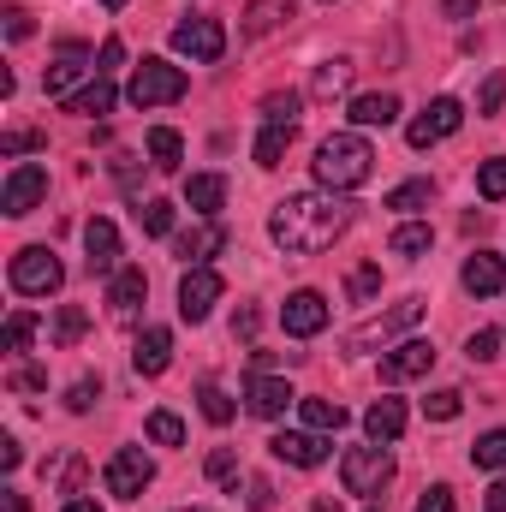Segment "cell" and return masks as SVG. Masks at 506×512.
<instances>
[{"label":"cell","instance_id":"10","mask_svg":"<svg viewBox=\"0 0 506 512\" xmlns=\"http://www.w3.org/2000/svg\"><path fill=\"white\" fill-rule=\"evenodd\" d=\"M459 126H465V108H459L453 96H435V102L423 108V120H411V131H405V143H411V149H429V143L453 137Z\"/></svg>","mask_w":506,"mask_h":512},{"label":"cell","instance_id":"29","mask_svg":"<svg viewBox=\"0 0 506 512\" xmlns=\"http://www.w3.org/2000/svg\"><path fill=\"white\" fill-rule=\"evenodd\" d=\"M429 245H435V227H423V221H405V227H399V233L387 239V251L405 256V262H417V256L429 251Z\"/></svg>","mask_w":506,"mask_h":512},{"label":"cell","instance_id":"13","mask_svg":"<svg viewBox=\"0 0 506 512\" xmlns=\"http://www.w3.org/2000/svg\"><path fill=\"white\" fill-rule=\"evenodd\" d=\"M221 251H227V227L221 221H203V227H191V233L173 239V256L185 268H209V256H221Z\"/></svg>","mask_w":506,"mask_h":512},{"label":"cell","instance_id":"9","mask_svg":"<svg viewBox=\"0 0 506 512\" xmlns=\"http://www.w3.org/2000/svg\"><path fill=\"white\" fill-rule=\"evenodd\" d=\"M149 483H155V465L143 459V447H120V453L108 459V495H114V501H137Z\"/></svg>","mask_w":506,"mask_h":512},{"label":"cell","instance_id":"55","mask_svg":"<svg viewBox=\"0 0 506 512\" xmlns=\"http://www.w3.org/2000/svg\"><path fill=\"white\" fill-rule=\"evenodd\" d=\"M42 382H48L42 370H12V387H24V393H30V387H42Z\"/></svg>","mask_w":506,"mask_h":512},{"label":"cell","instance_id":"43","mask_svg":"<svg viewBox=\"0 0 506 512\" xmlns=\"http://www.w3.org/2000/svg\"><path fill=\"white\" fill-rule=\"evenodd\" d=\"M506 102V72H489V84L477 90V114H501Z\"/></svg>","mask_w":506,"mask_h":512},{"label":"cell","instance_id":"36","mask_svg":"<svg viewBox=\"0 0 506 512\" xmlns=\"http://www.w3.org/2000/svg\"><path fill=\"white\" fill-rule=\"evenodd\" d=\"M84 328H90V316H84L78 304H60V316H54V346H78Z\"/></svg>","mask_w":506,"mask_h":512},{"label":"cell","instance_id":"60","mask_svg":"<svg viewBox=\"0 0 506 512\" xmlns=\"http://www.w3.org/2000/svg\"><path fill=\"white\" fill-rule=\"evenodd\" d=\"M102 6H108V12H120V6H126V0H102Z\"/></svg>","mask_w":506,"mask_h":512},{"label":"cell","instance_id":"38","mask_svg":"<svg viewBox=\"0 0 506 512\" xmlns=\"http://www.w3.org/2000/svg\"><path fill=\"white\" fill-rule=\"evenodd\" d=\"M376 292H381V268H376V262H364V268H352V274H346V298H352V304H370Z\"/></svg>","mask_w":506,"mask_h":512},{"label":"cell","instance_id":"45","mask_svg":"<svg viewBox=\"0 0 506 512\" xmlns=\"http://www.w3.org/2000/svg\"><path fill=\"white\" fill-rule=\"evenodd\" d=\"M96 399H102V382H96V376H84V382H72V393H66V405H72V411H90Z\"/></svg>","mask_w":506,"mask_h":512},{"label":"cell","instance_id":"14","mask_svg":"<svg viewBox=\"0 0 506 512\" xmlns=\"http://www.w3.org/2000/svg\"><path fill=\"white\" fill-rule=\"evenodd\" d=\"M435 370V346L429 340H405L381 358V382H411V376H429Z\"/></svg>","mask_w":506,"mask_h":512},{"label":"cell","instance_id":"40","mask_svg":"<svg viewBox=\"0 0 506 512\" xmlns=\"http://www.w3.org/2000/svg\"><path fill=\"white\" fill-rule=\"evenodd\" d=\"M197 411H203L209 423H233V399H227V393H221L215 382L197 387Z\"/></svg>","mask_w":506,"mask_h":512},{"label":"cell","instance_id":"46","mask_svg":"<svg viewBox=\"0 0 506 512\" xmlns=\"http://www.w3.org/2000/svg\"><path fill=\"white\" fill-rule=\"evenodd\" d=\"M30 149H42V131H6L0 137V155H30Z\"/></svg>","mask_w":506,"mask_h":512},{"label":"cell","instance_id":"16","mask_svg":"<svg viewBox=\"0 0 506 512\" xmlns=\"http://www.w3.org/2000/svg\"><path fill=\"white\" fill-rule=\"evenodd\" d=\"M465 292L471 298H501L506 292V256H495V251H477V256H465Z\"/></svg>","mask_w":506,"mask_h":512},{"label":"cell","instance_id":"30","mask_svg":"<svg viewBox=\"0 0 506 512\" xmlns=\"http://www.w3.org/2000/svg\"><path fill=\"white\" fill-rule=\"evenodd\" d=\"M429 197H435V185H429V179H405V185H393V191H387V209L411 215V209H429Z\"/></svg>","mask_w":506,"mask_h":512},{"label":"cell","instance_id":"26","mask_svg":"<svg viewBox=\"0 0 506 512\" xmlns=\"http://www.w3.org/2000/svg\"><path fill=\"white\" fill-rule=\"evenodd\" d=\"M108 298H114V310H120V316H137V304L149 298V274H143V268H120Z\"/></svg>","mask_w":506,"mask_h":512},{"label":"cell","instance_id":"50","mask_svg":"<svg viewBox=\"0 0 506 512\" xmlns=\"http://www.w3.org/2000/svg\"><path fill=\"white\" fill-rule=\"evenodd\" d=\"M0 18H6V42H24V36H30V12H24V6H6Z\"/></svg>","mask_w":506,"mask_h":512},{"label":"cell","instance_id":"42","mask_svg":"<svg viewBox=\"0 0 506 512\" xmlns=\"http://www.w3.org/2000/svg\"><path fill=\"white\" fill-rule=\"evenodd\" d=\"M477 191H483L489 203H501L506 197V161H483V167H477Z\"/></svg>","mask_w":506,"mask_h":512},{"label":"cell","instance_id":"35","mask_svg":"<svg viewBox=\"0 0 506 512\" xmlns=\"http://www.w3.org/2000/svg\"><path fill=\"white\" fill-rule=\"evenodd\" d=\"M137 221H143L149 239H167V233H173V203H167V197H149V203L137 209Z\"/></svg>","mask_w":506,"mask_h":512},{"label":"cell","instance_id":"25","mask_svg":"<svg viewBox=\"0 0 506 512\" xmlns=\"http://www.w3.org/2000/svg\"><path fill=\"white\" fill-rule=\"evenodd\" d=\"M185 203H191L197 215H215V209L227 203V179H221V173H191V185H185Z\"/></svg>","mask_w":506,"mask_h":512},{"label":"cell","instance_id":"6","mask_svg":"<svg viewBox=\"0 0 506 512\" xmlns=\"http://www.w3.org/2000/svg\"><path fill=\"white\" fill-rule=\"evenodd\" d=\"M423 316V298H399L387 316H376V322H364L358 334H346V352H370V346H387L393 334H405L411 322Z\"/></svg>","mask_w":506,"mask_h":512},{"label":"cell","instance_id":"27","mask_svg":"<svg viewBox=\"0 0 506 512\" xmlns=\"http://www.w3.org/2000/svg\"><path fill=\"white\" fill-rule=\"evenodd\" d=\"M346 84H352V60H322L316 78H310V96L316 102H334V96H346Z\"/></svg>","mask_w":506,"mask_h":512},{"label":"cell","instance_id":"4","mask_svg":"<svg viewBox=\"0 0 506 512\" xmlns=\"http://www.w3.org/2000/svg\"><path fill=\"white\" fill-rule=\"evenodd\" d=\"M131 108H167V102H179L185 96V72L179 66H167V60H143L137 72H131Z\"/></svg>","mask_w":506,"mask_h":512},{"label":"cell","instance_id":"3","mask_svg":"<svg viewBox=\"0 0 506 512\" xmlns=\"http://www.w3.org/2000/svg\"><path fill=\"white\" fill-rule=\"evenodd\" d=\"M6 280H12V292H24V298H48V292H60L66 268H60V256L48 251V245H24V251L12 256Z\"/></svg>","mask_w":506,"mask_h":512},{"label":"cell","instance_id":"15","mask_svg":"<svg viewBox=\"0 0 506 512\" xmlns=\"http://www.w3.org/2000/svg\"><path fill=\"white\" fill-rule=\"evenodd\" d=\"M268 453H274V459H286V465H304V471H310V465H322V459H328V441H322L316 429H280V435L268 441Z\"/></svg>","mask_w":506,"mask_h":512},{"label":"cell","instance_id":"32","mask_svg":"<svg viewBox=\"0 0 506 512\" xmlns=\"http://www.w3.org/2000/svg\"><path fill=\"white\" fill-rule=\"evenodd\" d=\"M471 465H477V471H506V429H489V435L471 447Z\"/></svg>","mask_w":506,"mask_h":512},{"label":"cell","instance_id":"23","mask_svg":"<svg viewBox=\"0 0 506 512\" xmlns=\"http://www.w3.org/2000/svg\"><path fill=\"white\" fill-rule=\"evenodd\" d=\"M66 114H84V120L114 114V78H90L78 96H66Z\"/></svg>","mask_w":506,"mask_h":512},{"label":"cell","instance_id":"34","mask_svg":"<svg viewBox=\"0 0 506 512\" xmlns=\"http://www.w3.org/2000/svg\"><path fill=\"white\" fill-rule=\"evenodd\" d=\"M298 108H304V96H298V90H274V96L262 102V120H268V126H292V120H298Z\"/></svg>","mask_w":506,"mask_h":512},{"label":"cell","instance_id":"44","mask_svg":"<svg viewBox=\"0 0 506 512\" xmlns=\"http://www.w3.org/2000/svg\"><path fill=\"white\" fill-rule=\"evenodd\" d=\"M120 60H126V42H120V36H108V42H102V54H96V78H114V72H120Z\"/></svg>","mask_w":506,"mask_h":512},{"label":"cell","instance_id":"21","mask_svg":"<svg viewBox=\"0 0 506 512\" xmlns=\"http://www.w3.org/2000/svg\"><path fill=\"white\" fill-rule=\"evenodd\" d=\"M245 393H251V411H256V417H286V405H298V393H292L286 382H274V376H251V387H245Z\"/></svg>","mask_w":506,"mask_h":512},{"label":"cell","instance_id":"11","mask_svg":"<svg viewBox=\"0 0 506 512\" xmlns=\"http://www.w3.org/2000/svg\"><path fill=\"white\" fill-rule=\"evenodd\" d=\"M173 48L191 54V60H221L227 54V30L215 18H185V24H173Z\"/></svg>","mask_w":506,"mask_h":512},{"label":"cell","instance_id":"31","mask_svg":"<svg viewBox=\"0 0 506 512\" xmlns=\"http://www.w3.org/2000/svg\"><path fill=\"white\" fill-rule=\"evenodd\" d=\"M179 155H185L179 131H167V126H155V131H149V161H155L161 173H173V167H179Z\"/></svg>","mask_w":506,"mask_h":512},{"label":"cell","instance_id":"58","mask_svg":"<svg viewBox=\"0 0 506 512\" xmlns=\"http://www.w3.org/2000/svg\"><path fill=\"white\" fill-rule=\"evenodd\" d=\"M60 512H102V507H96V501H66Z\"/></svg>","mask_w":506,"mask_h":512},{"label":"cell","instance_id":"56","mask_svg":"<svg viewBox=\"0 0 506 512\" xmlns=\"http://www.w3.org/2000/svg\"><path fill=\"white\" fill-rule=\"evenodd\" d=\"M233 334H245V340H251V334H256V310H239V322H233Z\"/></svg>","mask_w":506,"mask_h":512},{"label":"cell","instance_id":"61","mask_svg":"<svg viewBox=\"0 0 506 512\" xmlns=\"http://www.w3.org/2000/svg\"><path fill=\"white\" fill-rule=\"evenodd\" d=\"M185 512H209V507H185Z\"/></svg>","mask_w":506,"mask_h":512},{"label":"cell","instance_id":"54","mask_svg":"<svg viewBox=\"0 0 506 512\" xmlns=\"http://www.w3.org/2000/svg\"><path fill=\"white\" fill-rule=\"evenodd\" d=\"M483 507H489V512H506V477H501V483H489V495H483Z\"/></svg>","mask_w":506,"mask_h":512},{"label":"cell","instance_id":"59","mask_svg":"<svg viewBox=\"0 0 506 512\" xmlns=\"http://www.w3.org/2000/svg\"><path fill=\"white\" fill-rule=\"evenodd\" d=\"M316 512H340V501H328V495H316Z\"/></svg>","mask_w":506,"mask_h":512},{"label":"cell","instance_id":"8","mask_svg":"<svg viewBox=\"0 0 506 512\" xmlns=\"http://www.w3.org/2000/svg\"><path fill=\"white\" fill-rule=\"evenodd\" d=\"M221 292H227V280L215 268H185V280H179V316L185 322H209V310L221 304Z\"/></svg>","mask_w":506,"mask_h":512},{"label":"cell","instance_id":"28","mask_svg":"<svg viewBox=\"0 0 506 512\" xmlns=\"http://www.w3.org/2000/svg\"><path fill=\"white\" fill-rule=\"evenodd\" d=\"M298 417H304V429H316V435L346 429V411H340L334 399H298Z\"/></svg>","mask_w":506,"mask_h":512},{"label":"cell","instance_id":"24","mask_svg":"<svg viewBox=\"0 0 506 512\" xmlns=\"http://www.w3.org/2000/svg\"><path fill=\"white\" fill-rule=\"evenodd\" d=\"M346 114H352V126H393L399 120V96H387V90L381 96H352Z\"/></svg>","mask_w":506,"mask_h":512},{"label":"cell","instance_id":"33","mask_svg":"<svg viewBox=\"0 0 506 512\" xmlns=\"http://www.w3.org/2000/svg\"><path fill=\"white\" fill-rule=\"evenodd\" d=\"M286 143H292V126H262V137H256V167H280Z\"/></svg>","mask_w":506,"mask_h":512},{"label":"cell","instance_id":"51","mask_svg":"<svg viewBox=\"0 0 506 512\" xmlns=\"http://www.w3.org/2000/svg\"><path fill=\"white\" fill-rule=\"evenodd\" d=\"M411 512H453V489H447V483H435V489H429Z\"/></svg>","mask_w":506,"mask_h":512},{"label":"cell","instance_id":"2","mask_svg":"<svg viewBox=\"0 0 506 512\" xmlns=\"http://www.w3.org/2000/svg\"><path fill=\"white\" fill-rule=\"evenodd\" d=\"M370 167H376V149H370L358 131H334V137H322V149H316V179H322L328 191H358V185L370 179Z\"/></svg>","mask_w":506,"mask_h":512},{"label":"cell","instance_id":"12","mask_svg":"<svg viewBox=\"0 0 506 512\" xmlns=\"http://www.w3.org/2000/svg\"><path fill=\"white\" fill-rule=\"evenodd\" d=\"M280 322H286V334H292V340H310V334H322V328H328V298L304 286V292H292V298L280 304Z\"/></svg>","mask_w":506,"mask_h":512},{"label":"cell","instance_id":"52","mask_svg":"<svg viewBox=\"0 0 506 512\" xmlns=\"http://www.w3.org/2000/svg\"><path fill=\"white\" fill-rule=\"evenodd\" d=\"M18 459H24V447L12 435H0V471H18Z\"/></svg>","mask_w":506,"mask_h":512},{"label":"cell","instance_id":"22","mask_svg":"<svg viewBox=\"0 0 506 512\" xmlns=\"http://www.w3.org/2000/svg\"><path fill=\"white\" fill-rule=\"evenodd\" d=\"M292 12H298V0H251V6H245V24H239V30H245V36L256 42V36L280 30V24H286Z\"/></svg>","mask_w":506,"mask_h":512},{"label":"cell","instance_id":"48","mask_svg":"<svg viewBox=\"0 0 506 512\" xmlns=\"http://www.w3.org/2000/svg\"><path fill=\"white\" fill-rule=\"evenodd\" d=\"M245 489H251V495H245V507L251 512H274V483H268V477H251Z\"/></svg>","mask_w":506,"mask_h":512},{"label":"cell","instance_id":"41","mask_svg":"<svg viewBox=\"0 0 506 512\" xmlns=\"http://www.w3.org/2000/svg\"><path fill=\"white\" fill-rule=\"evenodd\" d=\"M423 411H429L435 423H453V417L465 411V393H453V387H441V393H429V399H423Z\"/></svg>","mask_w":506,"mask_h":512},{"label":"cell","instance_id":"47","mask_svg":"<svg viewBox=\"0 0 506 512\" xmlns=\"http://www.w3.org/2000/svg\"><path fill=\"white\" fill-rule=\"evenodd\" d=\"M203 471H209V477H215V483H233V477H239V459H233V453H227V447H215V453H209V465H203Z\"/></svg>","mask_w":506,"mask_h":512},{"label":"cell","instance_id":"37","mask_svg":"<svg viewBox=\"0 0 506 512\" xmlns=\"http://www.w3.org/2000/svg\"><path fill=\"white\" fill-rule=\"evenodd\" d=\"M143 429H149V441H155V447H185V423H179L173 411H149V423H143Z\"/></svg>","mask_w":506,"mask_h":512},{"label":"cell","instance_id":"57","mask_svg":"<svg viewBox=\"0 0 506 512\" xmlns=\"http://www.w3.org/2000/svg\"><path fill=\"white\" fill-rule=\"evenodd\" d=\"M0 512H24V495H18V489H6V501H0Z\"/></svg>","mask_w":506,"mask_h":512},{"label":"cell","instance_id":"17","mask_svg":"<svg viewBox=\"0 0 506 512\" xmlns=\"http://www.w3.org/2000/svg\"><path fill=\"white\" fill-rule=\"evenodd\" d=\"M84 251H90V274H120V227L114 221H84Z\"/></svg>","mask_w":506,"mask_h":512},{"label":"cell","instance_id":"1","mask_svg":"<svg viewBox=\"0 0 506 512\" xmlns=\"http://www.w3.org/2000/svg\"><path fill=\"white\" fill-rule=\"evenodd\" d=\"M352 221H358V203H352L346 191H304V197L274 203L268 239L286 256H316V251H328Z\"/></svg>","mask_w":506,"mask_h":512},{"label":"cell","instance_id":"49","mask_svg":"<svg viewBox=\"0 0 506 512\" xmlns=\"http://www.w3.org/2000/svg\"><path fill=\"white\" fill-rule=\"evenodd\" d=\"M495 346H501V334H495V328H483V334H471V346H465V352H471V364H489V358H495Z\"/></svg>","mask_w":506,"mask_h":512},{"label":"cell","instance_id":"39","mask_svg":"<svg viewBox=\"0 0 506 512\" xmlns=\"http://www.w3.org/2000/svg\"><path fill=\"white\" fill-rule=\"evenodd\" d=\"M30 334H36V316H30V310H12V316H6V334H0V352H24Z\"/></svg>","mask_w":506,"mask_h":512},{"label":"cell","instance_id":"5","mask_svg":"<svg viewBox=\"0 0 506 512\" xmlns=\"http://www.w3.org/2000/svg\"><path fill=\"white\" fill-rule=\"evenodd\" d=\"M340 483H346V495H381V489L393 483L387 447H352V453L340 459Z\"/></svg>","mask_w":506,"mask_h":512},{"label":"cell","instance_id":"19","mask_svg":"<svg viewBox=\"0 0 506 512\" xmlns=\"http://www.w3.org/2000/svg\"><path fill=\"white\" fill-rule=\"evenodd\" d=\"M84 72H96V60H90L84 48H66V54L48 66V78H42V84H48V96H60V102H66V96H72V84H78Z\"/></svg>","mask_w":506,"mask_h":512},{"label":"cell","instance_id":"18","mask_svg":"<svg viewBox=\"0 0 506 512\" xmlns=\"http://www.w3.org/2000/svg\"><path fill=\"white\" fill-rule=\"evenodd\" d=\"M167 358H173V334H167V328H143L137 346H131V370H137V376H161Z\"/></svg>","mask_w":506,"mask_h":512},{"label":"cell","instance_id":"20","mask_svg":"<svg viewBox=\"0 0 506 512\" xmlns=\"http://www.w3.org/2000/svg\"><path fill=\"white\" fill-rule=\"evenodd\" d=\"M364 435H370L376 447L399 441V435H405V405H399V399H376V405L364 411Z\"/></svg>","mask_w":506,"mask_h":512},{"label":"cell","instance_id":"53","mask_svg":"<svg viewBox=\"0 0 506 512\" xmlns=\"http://www.w3.org/2000/svg\"><path fill=\"white\" fill-rule=\"evenodd\" d=\"M477 6H483V0H441V12H447V18H471Z\"/></svg>","mask_w":506,"mask_h":512},{"label":"cell","instance_id":"7","mask_svg":"<svg viewBox=\"0 0 506 512\" xmlns=\"http://www.w3.org/2000/svg\"><path fill=\"white\" fill-rule=\"evenodd\" d=\"M42 197H48V167H42V161H18V167L6 173L0 209H6V215H30Z\"/></svg>","mask_w":506,"mask_h":512}]
</instances>
